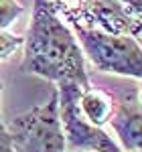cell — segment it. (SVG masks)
Here are the masks:
<instances>
[{
	"label": "cell",
	"instance_id": "2",
	"mask_svg": "<svg viewBox=\"0 0 142 152\" xmlns=\"http://www.w3.org/2000/svg\"><path fill=\"white\" fill-rule=\"evenodd\" d=\"M73 35L97 71L142 79V45L134 37L112 35L81 24H73Z\"/></svg>",
	"mask_w": 142,
	"mask_h": 152
},
{
	"label": "cell",
	"instance_id": "11",
	"mask_svg": "<svg viewBox=\"0 0 142 152\" xmlns=\"http://www.w3.org/2000/svg\"><path fill=\"white\" fill-rule=\"evenodd\" d=\"M124 2H128L132 8H134V10H136V12L142 16V0H124Z\"/></svg>",
	"mask_w": 142,
	"mask_h": 152
},
{
	"label": "cell",
	"instance_id": "8",
	"mask_svg": "<svg viewBox=\"0 0 142 152\" xmlns=\"http://www.w3.org/2000/svg\"><path fill=\"white\" fill-rule=\"evenodd\" d=\"M23 43H24V37L8 33L6 28H0V63L10 59L18 49H23Z\"/></svg>",
	"mask_w": 142,
	"mask_h": 152
},
{
	"label": "cell",
	"instance_id": "10",
	"mask_svg": "<svg viewBox=\"0 0 142 152\" xmlns=\"http://www.w3.org/2000/svg\"><path fill=\"white\" fill-rule=\"evenodd\" d=\"M0 152H12L10 138H8V134H6L4 128H0Z\"/></svg>",
	"mask_w": 142,
	"mask_h": 152
},
{
	"label": "cell",
	"instance_id": "12",
	"mask_svg": "<svg viewBox=\"0 0 142 152\" xmlns=\"http://www.w3.org/2000/svg\"><path fill=\"white\" fill-rule=\"evenodd\" d=\"M0 128H4V122H2V81H0Z\"/></svg>",
	"mask_w": 142,
	"mask_h": 152
},
{
	"label": "cell",
	"instance_id": "15",
	"mask_svg": "<svg viewBox=\"0 0 142 152\" xmlns=\"http://www.w3.org/2000/svg\"><path fill=\"white\" fill-rule=\"evenodd\" d=\"M79 152H87V150H79Z\"/></svg>",
	"mask_w": 142,
	"mask_h": 152
},
{
	"label": "cell",
	"instance_id": "13",
	"mask_svg": "<svg viewBox=\"0 0 142 152\" xmlns=\"http://www.w3.org/2000/svg\"><path fill=\"white\" fill-rule=\"evenodd\" d=\"M138 102H140V104H142V87H140V99H138Z\"/></svg>",
	"mask_w": 142,
	"mask_h": 152
},
{
	"label": "cell",
	"instance_id": "9",
	"mask_svg": "<svg viewBox=\"0 0 142 152\" xmlns=\"http://www.w3.org/2000/svg\"><path fill=\"white\" fill-rule=\"evenodd\" d=\"M23 12L24 6L18 0H0V28H8Z\"/></svg>",
	"mask_w": 142,
	"mask_h": 152
},
{
	"label": "cell",
	"instance_id": "4",
	"mask_svg": "<svg viewBox=\"0 0 142 152\" xmlns=\"http://www.w3.org/2000/svg\"><path fill=\"white\" fill-rule=\"evenodd\" d=\"M55 6L71 24L142 39V16L124 0H61Z\"/></svg>",
	"mask_w": 142,
	"mask_h": 152
},
{
	"label": "cell",
	"instance_id": "1",
	"mask_svg": "<svg viewBox=\"0 0 142 152\" xmlns=\"http://www.w3.org/2000/svg\"><path fill=\"white\" fill-rule=\"evenodd\" d=\"M23 47V73L37 75L55 85L75 81L83 89L91 85L81 45L65 24L53 0H35Z\"/></svg>",
	"mask_w": 142,
	"mask_h": 152
},
{
	"label": "cell",
	"instance_id": "14",
	"mask_svg": "<svg viewBox=\"0 0 142 152\" xmlns=\"http://www.w3.org/2000/svg\"><path fill=\"white\" fill-rule=\"evenodd\" d=\"M126 152H142V150H126Z\"/></svg>",
	"mask_w": 142,
	"mask_h": 152
},
{
	"label": "cell",
	"instance_id": "3",
	"mask_svg": "<svg viewBox=\"0 0 142 152\" xmlns=\"http://www.w3.org/2000/svg\"><path fill=\"white\" fill-rule=\"evenodd\" d=\"M10 138L12 152H65V134L59 118V97L57 89L49 102L35 105L4 126Z\"/></svg>",
	"mask_w": 142,
	"mask_h": 152
},
{
	"label": "cell",
	"instance_id": "5",
	"mask_svg": "<svg viewBox=\"0 0 142 152\" xmlns=\"http://www.w3.org/2000/svg\"><path fill=\"white\" fill-rule=\"evenodd\" d=\"M83 87L75 81L57 83L59 118L65 134V146L71 152H122L120 144L104 128L89 124L79 112V94Z\"/></svg>",
	"mask_w": 142,
	"mask_h": 152
},
{
	"label": "cell",
	"instance_id": "7",
	"mask_svg": "<svg viewBox=\"0 0 142 152\" xmlns=\"http://www.w3.org/2000/svg\"><path fill=\"white\" fill-rule=\"evenodd\" d=\"M79 112L89 124L104 128L114 112V99L108 91L89 85L79 94Z\"/></svg>",
	"mask_w": 142,
	"mask_h": 152
},
{
	"label": "cell",
	"instance_id": "6",
	"mask_svg": "<svg viewBox=\"0 0 142 152\" xmlns=\"http://www.w3.org/2000/svg\"><path fill=\"white\" fill-rule=\"evenodd\" d=\"M108 124L116 132L120 148L124 150H142V104L136 99L120 102Z\"/></svg>",
	"mask_w": 142,
	"mask_h": 152
}]
</instances>
